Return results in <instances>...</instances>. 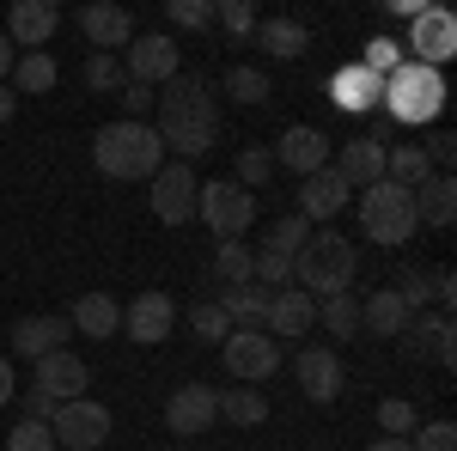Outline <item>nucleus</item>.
Here are the masks:
<instances>
[{"label":"nucleus","instance_id":"obj_9","mask_svg":"<svg viewBox=\"0 0 457 451\" xmlns=\"http://www.w3.org/2000/svg\"><path fill=\"white\" fill-rule=\"evenodd\" d=\"M195 196H202L195 171L177 165V159H165L159 177H153V220H159V226H189V220H195Z\"/></svg>","mask_w":457,"mask_h":451},{"label":"nucleus","instance_id":"obj_14","mask_svg":"<svg viewBox=\"0 0 457 451\" xmlns=\"http://www.w3.org/2000/svg\"><path fill=\"white\" fill-rule=\"evenodd\" d=\"M122 73H129V86H159V79H177V43L171 37H135L129 43V62H122Z\"/></svg>","mask_w":457,"mask_h":451},{"label":"nucleus","instance_id":"obj_42","mask_svg":"<svg viewBox=\"0 0 457 451\" xmlns=\"http://www.w3.org/2000/svg\"><path fill=\"white\" fill-rule=\"evenodd\" d=\"M409 451H457V427L452 421H427L409 433Z\"/></svg>","mask_w":457,"mask_h":451},{"label":"nucleus","instance_id":"obj_52","mask_svg":"<svg viewBox=\"0 0 457 451\" xmlns=\"http://www.w3.org/2000/svg\"><path fill=\"white\" fill-rule=\"evenodd\" d=\"M366 451H409V439H390V433H385V439H372Z\"/></svg>","mask_w":457,"mask_h":451},{"label":"nucleus","instance_id":"obj_46","mask_svg":"<svg viewBox=\"0 0 457 451\" xmlns=\"http://www.w3.org/2000/svg\"><path fill=\"white\" fill-rule=\"evenodd\" d=\"M153 104H159V92H153V86H122V110H129V122H141Z\"/></svg>","mask_w":457,"mask_h":451},{"label":"nucleus","instance_id":"obj_28","mask_svg":"<svg viewBox=\"0 0 457 451\" xmlns=\"http://www.w3.org/2000/svg\"><path fill=\"white\" fill-rule=\"evenodd\" d=\"M415 220H421V226H452L457 220V183L445 171H433L421 189H415Z\"/></svg>","mask_w":457,"mask_h":451},{"label":"nucleus","instance_id":"obj_1","mask_svg":"<svg viewBox=\"0 0 457 451\" xmlns=\"http://www.w3.org/2000/svg\"><path fill=\"white\" fill-rule=\"evenodd\" d=\"M159 122H153V135L165 153H177V165H189V159H202L220 146V92H213V79L202 73H177L165 79V92H159Z\"/></svg>","mask_w":457,"mask_h":451},{"label":"nucleus","instance_id":"obj_5","mask_svg":"<svg viewBox=\"0 0 457 451\" xmlns=\"http://www.w3.org/2000/svg\"><path fill=\"white\" fill-rule=\"evenodd\" d=\"M360 226L372 244H409L415 238V189H396V183H372L360 189Z\"/></svg>","mask_w":457,"mask_h":451},{"label":"nucleus","instance_id":"obj_11","mask_svg":"<svg viewBox=\"0 0 457 451\" xmlns=\"http://www.w3.org/2000/svg\"><path fill=\"white\" fill-rule=\"evenodd\" d=\"M409 49H415L409 62H421V68H445V62L457 55V19H452V6H421Z\"/></svg>","mask_w":457,"mask_h":451},{"label":"nucleus","instance_id":"obj_19","mask_svg":"<svg viewBox=\"0 0 457 451\" xmlns=\"http://www.w3.org/2000/svg\"><path fill=\"white\" fill-rule=\"evenodd\" d=\"M348 183H342V171L336 165H323V171L299 177V220H336V213L348 208Z\"/></svg>","mask_w":457,"mask_h":451},{"label":"nucleus","instance_id":"obj_3","mask_svg":"<svg viewBox=\"0 0 457 451\" xmlns=\"http://www.w3.org/2000/svg\"><path fill=\"white\" fill-rule=\"evenodd\" d=\"M353 275H360V250H353L342 232H312V238L299 244V256H293V287L305 293V299H336V293H348Z\"/></svg>","mask_w":457,"mask_h":451},{"label":"nucleus","instance_id":"obj_17","mask_svg":"<svg viewBox=\"0 0 457 451\" xmlns=\"http://www.w3.org/2000/svg\"><path fill=\"white\" fill-rule=\"evenodd\" d=\"M86 384H92V366H86L73 347H55V354H43V360H37V390H43V397H55V403H73Z\"/></svg>","mask_w":457,"mask_h":451},{"label":"nucleus","instance_id":"obj_35","mask_svg":"<svg viewBox=\"0 0 457 451\" xmlns=\"http://www.w3.org/2000/svg\"><path fill=\"white\" fill-rule=\"evenodd\" d=\"M213 275L226 280V287H245V280H256L250 275V250L238 238H220V250H213Z\"/></svg>","mask_w":457,"mask_h":451},{"label":"nucleus","instance_id":"obj_50","mask_svg":"<svg viewBox=\"0 0 457 451\" xmlns=\"http://www.w3.org/2000/svg\"><path fill=\"white\" fill-rule=\"evenodd\" d=\"M12 116H19V92H12V86H0V129H6Z\"/></svg>","mask_w":457,"mask_h":451},{"label":"nucleus","instance_id":"obj_13","mask_svg":"<svg viewBox=\"0 0 457 451\" xmlns=\"http://www.w3.org/2000/svg\"><path fill=\"white\" fill-rule=\"evenodd\" d=\"M293 372H299V390H305L312 403H323V409L342 397V379H348V372H342V360H336V347H317V342L299 347Z\"/></svg>","mask_w":457,"mask_h":451},{"label":"nucleus","instance_id":"obj_31","mask_svg":"<svg viewBox=\"0 0 457 451\" xmlns=\"http://www.w3.org/2000/svg\"><path fill=\"white\" fill-rule=\"evenodd\" d=\"M213 92H226L232 104H262V98H269V73L250 68V62H238V68H226V79H220Z\"/></svg>","mask_w":457,"mask_h":451},{"label":"nucleus","instance_id":"obj_40","mask_svg":"<svg viewBox=\"0 0 457 451\" xmlns=\"http://www.w3.org/2000/svg\"><path fill=\"white\" fill-rule=\"evenodd\" d=\"M86 86H92V92H122V86H129L122 55H92V62H86Z\"/></svg>","mask_w":457,"mask_h":451},{"label":"nucleus","instance_id":"obj_44","mask_svg":"<svg viewBox=\"0 0 457 451\" xmlns=\"http://www.w3.org/2000/svg\"><path fill=\"white\" fill-rule=\"evenodd\" d=\"M165 13H171V25H183V31H208L213 25V0H171Z\"/></svg>","mask_w":457,"mask_h":451},{"label":"nucleus","instance_id":"obj_12","mask_svg":"<svg viewBox=\"0 0 457 451\" xmlns=\"http://www.w3.org/2000/svg\"><path fill=\"white\" fill-rule=\"evenodd\" d=\"M79 31L98 43V55H116L135 43V13L116 0H92V6H79Z\"/></svg>","mask_w":457,"mask_h":451},{"label":"nucleus","instance_id":"obj_6","mask_svg":"<svg viewBox=\"0 0 457 451\" xmlns=\"http://www.w3.org/2000/svg\"><path fill=\"white\" fill-rule=\"evenodd\" d=\"M49 433H55V446H62V451H98L110 439V409H104V403H92V397L55 403Z\"/></svg>","mask_w":457,"mask_h":451},{"label":"nucleus","instance_id":"obj_48","mask_svg":"<svg viewBox=\"0 0 457 451\" xmlns=\"http://www.w3.org/2000/svg\"><path fill=\"white\" fill-rule=\"evenodd\" d=\"M433 299H439V305H452V299H457V280H452V269H433Z\"/></svg>","mask_w":457,"mask_h":451},{"label":"nucleus","instance_id":"obj_39","mask_svg":"<svg viewBox=\"0 0 457 451\" xmlns=\"http://www.w3.org/2000/svg\"><path fill=\"white\" fill-rule=\"evenodd\" d=\"M378 427H385L390 439H409V433L421 427V415H415V403H403V397H385V403H378Z\"/></svg>","mask_w":457,"mask_h":451},{"label":"nucleus","instance_id":"obj_47","mask_svg":"<svg viewBox=\"0 0 457 451\" xmlns=\"http://www.w3.org/2000/svg\"><path fill=\"white\" fill-rule=\"evenodd\" d=\"M19 409H25V421H43V427H49V415H55V397H43V390H25V397H19Z\"/></svg>","mask_w":457,"mask_h":451},{"label":"nucleus","instance_id":"obj_24","mask_svg":"<svg viewBox=\"0 0 457 451\" xmlns=\"http://www.w3.org/2000/svg\"><path fill=\"white\" fill-rule=\"evenodd\" d=\"M329 98L348 110V116H360V110H372L378 98H385V79H378V73H366L360 62H348V68L329 73Z\"/></svg>","mask_w":457,"mask_h":451},{"label":"nucleus","instance_id":"obj_45","mask_svg":"<svg viewBox=\"0 0 457 451\" xmlns=\"http://www.w3.org/2000/svg\"><path fill=\"white\" fill-rule=\"evenodd\" d=\"M396 299H403L409 312H421L427 299H433V275H421V269H409V275L396 280Z\"/></svg>","mask_w":457,"mask_h":451},{"label":"nucleus","instance_id":"obj_20","mask_svg":"<svg viewBox=\"0 0 457 451\" xmlns=\"http://www.w3.org/2000/svg\"><path fill=\"white\" fill-rule=\"evenodd\" d=\"M312 323H317V299H305L299 287H281V293H269V317H262V330H269L275 342H299Z\"/></svg>","mask_w":457,"mask_h":451},{"label":"nucleus","instance_id":"obj_27","mask_svg":"<svg viewBox=\"0 0 457 451\" xmlns=\"http://www.w3.org/2000/svg\"><path fill=\"white\" fill-rule=\"evenodd\" d=\"M256 49H269L275 62H299L312 49V31L299 19H256Z\"/></svg>","mask_w":457,"mask_h":451},{"label":"nucleus","instance_id":"obj_43","mask_svg":"<svg viewBox=\"0 0 457 451\" xmlns=\"http://www.w3.org/2000/svg\"><path fill=\"white\" fill-rule=\"evenodd\" d=\"M6 451H55V433H49L43 421H19V427L6 433Z\"/></svg>","mask_w":457,"mask_h":451},{"label":"nucleus","instance_id":"obj_7","mask_svg":"<svg viewBox=\"0 0 457 451\" xmlns=\"http://www.w3.org/2000/svg\"><path fill=\"white\" fill-rule=\"evenodd\" d=\"M220 354H226V372L238 384H262L281 372V342L269 336V330H232L226 342H220Z\"/></svg>","mask_w":457,"mask_h":451},{"label":"nucleus","instance_id":"obj_21","mask_svg":"<svg viewBox=\"0 0 457 451\" xmlns=\"http://www.w3.org/2000/svg\"><path fill=\"white\" fill-rule=\"evenodd\" d=\"M336 171H342L348 189H372V183H385V140H378V135L348 140V146L336 153Z\"/></svg>","mask_w":457,"mask_h":451},{"label":"nucleus","instance_id":"obj_16","mask_svg":"<svg viewBox=\"0 0 457 451\" xmlns=\"http://www.w3.org/2000/svg\"><path fill=\"white\" fill-rule=\"evenodd\" d=\"M122 330H129V342H141V347H159L165 336L177 330V305H171V293H141L129 312H122Z\"/></svg>","mask_w":457,"mask_h":451},{"label":"nucleus","instance_id":"obj_26","mask_svg":"<svg viewBox=\"0 0 457 451\" xmlns=\"http://www.w3.org/2000/svg\"><path fill=\"white\" fill-rule=\"evenodd\" d=\"M415 323V312L396 299V287H378L372 299H360V330H372V336H403Z\"/></svg>","mask_w":457,"mask_h":451},{"label":"nucleus","instance_id":"obj_36","mask_svg":"<svg viewBox=\"0 0 457 451\" xmlns=\"http://www.w3.org/2000/svg\"><path fill=\"white\" fill-rule=\"evenodd\" d=\"M213 25H226V37H256V6L250 0H213Z\"/></svg>","mask_w":457,"mask_h":451},{"label":"nucleus","instance_id":"obj_2","mask_svg":"<svg viewBox=\"0 0 457 451\" xmlns=\"http://www.w3.org/2000/svg\"><path fill=\"white\" fill-rule=\"evenodd\" d=\"M92 165L116 183H153L159 165H165V146L153 135V122H104L98 135H92Z\"/></svg>","mask_w":457,"mask_h":451},{"label":"nucleus","instance_id":"obj_38","mask_svg":"<svg viewBox=\"0 0 457 451\" xmlns=\"http://www.w3.org/2000/svg\"><path fill=\"white\" fill-rule=\"evenodd\" d=\"M269 177H275L269 146H245V153H238V177H232V183H238V189H262Z\"/></svg>","mask_w":457,"mask_h":451},{"label":"nucleus","instance_id":"obj_25","mask_svg":"<svg viewBox=\"0 0 457 451\" xmlns=\"http://www.w3.org/2000/svg\"><path fill=\"white\" fill-rule=\"evenodd\" d=\"M68 323L79 330V336H92V342H110V336L122 330V305H116L110 293H79L73 312H68Z\"/></svg>","mask_w":457,"mask_h":451},{"label":"nucleus","instance_id":"obj_23","mask_svg":"<svg viewBox=\"0 0 457 451\" xmlns=\"http://www.w3.org/2000/svg\"><path fill=\"white\" fill-rule=\"evenodd\" d=\"M73 336L68 317H19L12 323V354L19 360H43V354H55V347Z\"/></svg>","mask_w":457,"mask_h":451},{"label":"nucleus","instance_id":"obj_41","mask_svg":"<svg viewBox=\"0 0 457 451\" xmlns=\"http://www.w3.org/2000/svg\"><path fill=\"white\" fill-rule=\"evenodd\" d=\"M312 238V220H299V213H287L269 226V250H281V256H299V244Z\"/></svg>","mask_w":457,"mask_h":451},{"label":"nucleus","instance_id":"obj_30","mask_svg":"<svg viewBox=\"0 0 457 451\" xmlns=\"http://www.w3.org/2000/svg\"><path fill=\"white\" fill-rule=\"evenodd\" d=\"M55 79H62V73H55V62H49L43 49H31V55L12 62V92H19V98H43V92H55Z\"/></svg>","mask_w":457,"mask_h":451},{"label":"nucleus","instance_id":"obj_51","mask_svg":"<svg viewBox=\"0 0 457 451\" xmlns=\"http://www.w3.org/2000/svg\"><path fill=\"white\" fill-rule=\"evenodd\" d=\"M12 62H19V55H12V43H6V31H0V86H6V73H12Z\"/></svg>","mask_w":457,"mask_h":451},{"label":"nucleus","instance_id":"obj_29","mask_svg":"<svg viewBox=\"0 0 457 451\" xmlns=\"http://www.w3.org/2000/svg\"><path fill=\"white\" fill-rule=\"evenodd\" d=\"M220 305H226V317H232V330H262V317H269V287H256V280L226 287Z\"/></svg>","mask_w":457,"mask_h":451},{"label":"nucleus","instance_id":"obj_4","mask_svg":"<svg viewBox=\"0 0 457 451\" xmlns=\"http://www.w3.org/2000/svg\"><path fill=\"white\" fill-rule=\"evenodd\" d=\"M385 116L390 122H433L445 110V73L421 68V62H403V68L385 79Z\"/></svg>","mask_w":457,"mask_h":451},{"label":"nucleus","instance_id":"obj_18","mask_svg":"<svg viewBox=\"0 0 457 451\" xmlns=\"http://www.w3.org/2000/svg\"><path fill=\"white\" fill-rule=\"evenodd\" d=\"M55 25H62V13L49 6V0H12V13H6V43L12 49H43L49 37H55Z\"/></svg>","mask_w":457,"mask_h":451},{"label":"nucleus","instance_id":"obj_49","mask_svg":"<svg viewBox=\"0 0 457 451\" xmlns=\"http://www.w3.org/2000/svg\"><path fill=\"white\" fill-rule=\"evenodd\" d=\"M12 397H19V384H12V360H6V354H0V409H6V403H12Z\"/></svg>","mask_w":457,"mask_h":451},{"label":"nucleus","instance_id":"obj_33","mask_svg":"<svg viewBox=\"0 0 457 451\" xmlns=\"http://www.w3.org/2000/svg\"><path fill=\"white\" fill-rule=\"evenodd\" d=\"M317 317H323V330H329L336 342H348L353 330H360V293H336V299H323Z\"/></svg>","mask_w":457,"mask_h":451},{"label":"nucleus","instance_id":"obj_10","mask_svg":"<svg viewBox=\"0 0 457 451\" xmlns=\"http://www.w3.org/2000/svg\"><path fill=\"white\" fill-rule=\"evenodd\" d=\"M213 421H220V390L213 384H183V390H171L165 427H171L177 439H202Z\"/></svg>","mask_w":457,"mask_h":451},{"label":"nucleus","instance_id":"obj_37","mask_svg":"<svg viewBox=\"0 0 457 451\" xmlns=\"http://www.w3.org/2000/svg\"><path fill=\"white\" fill-rule=\"evenodd\" d=\"M403 62H409V55H403V43H390V37H372V43H366V55H360V68L378 73V79H390Z\"/></svg>","mask_w":457,"mask_h":451},{"label":"nucleus","instance_id":"obj_8","mask_svg":"<svg viewBox=\"0 0 457 451\" xmlns=\"http://www.w3.org/2000/svg\"><path fill=\"white\" fill-rule=\"evenodd\" d=\"M195 213L213 226V238H238L250 220H256V196L238 189V183H202V196H195Z\"/></svg>","mask_w":457,"mask_h":451},{"label":"nucleus","instance_id":"obj_32","mask_svg":"<svg viewBox=\"0 0 457 451\" xmlns=\"http://www.w3.org/2000/svg\"><path fill=\"white\" fill-rule=\"evenodd\" d=\"M220 415L238 427H262L269 421V397L262 390H220Z\"/></svg>","mask_w":457,"mask_h":451},{"label":"nucleus","instance_id":"obj_15","mask_svg":"<svg viewBox=\"0 0 457 451\" xmlns=\"http://www.w3.org/2000/svg\"><path fill=\"white\" fill-rule=\"evenodd\" d=\"M275 165H287V171L312 177L329 165V140H323V129H312V122H293V129H281V140H275V153H269Z\"/></svg>","mask_w":457,"mask_h":451},{"label":"nucleus","instance_id":"obj_34","mask_svg":"<svg viewBox=\"0 0 457 451\" xmlns=\"http://www.w3.org/2000/svg\"><path fill=\"white\" fill-rule=\"evenodd\" d=\"M189 330H195V336H202V342H226V336H232V317H226V305H220V299H195V305H189Z\"/></svg>","mask_w":457,"mask_h":451},{"label":"nucleus","instance_id":"obj_22","mask_svg":"<svg viewBox=\"0 0 457 451\" xmlns=\"http://www.w3.org/2000/svg\"><path fill=\"white\" fill-rule=\"evenodd\" d=\"M403 336H409V354H415V360H433V366H457V330H452V312L421 317V323H409Z\"/></svg>","mask_w":457,"mask_h":451}]
</instances>
